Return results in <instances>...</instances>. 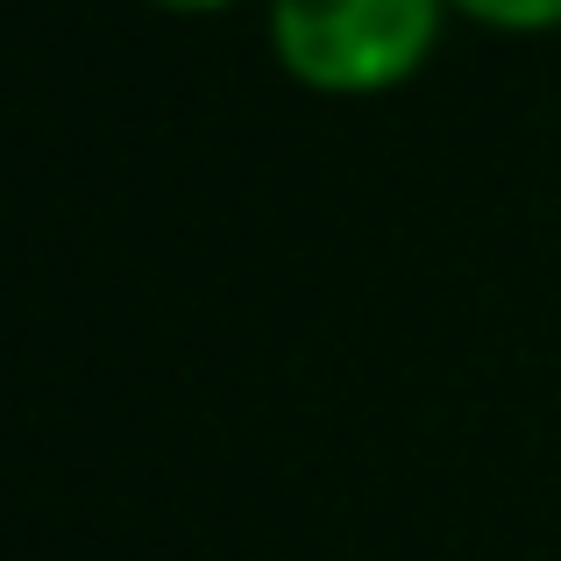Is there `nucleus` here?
<instances>
[{
	"mask_svg": "<svg viewBox=\"0 0 561 561\" xmlns=\"http://www.w3.org/2000/svg\"><path fill=\"white\" fill-rule=\"evenodd\" d=\"M448 0H271L263 36L285 79L328 100H370L434 57Z\"/></svg>",
	"mask_w": 561,
	"mask_h": 561,
	"instance_id": "nucleus-1",
	"label": "nucleus"
},
{
	"mask_svg": "<svg viewBox=\"0 0 561 561\" xmlns=\"http://www.w3.org/2000/svg\"><path fill=\"white\" fill-rule=\"evenodd\" d=\"M448 8L497 28V36H548V28H561V0H448Z\"/></svg>",
	"mask_w": 561,
	"mask_h": 561,
	"instance_id": "nucleus-2",
	"label": "nucleus"
},
{
	"mask_svg": "<svg viewBox=\"0 0 561 561\" xmlns=\"http://www.w3.org/2000/svg\"><path fill=\"white\" fill-rule=\"evenodd\" d=\"M150 8H171V14H214V8H234V0H150Z\"/></svg>",
	"mask_w": 561,
	"mask_h": 561,
	"instance_id": "nucleus-3",
	"label": "nucleus"
}]
</instances>
